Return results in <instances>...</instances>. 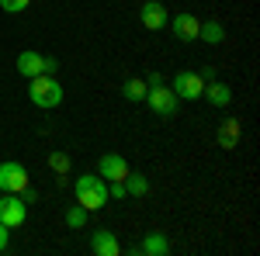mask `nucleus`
<instances>
[{
	"mask_svg": "<svg viewBox=\"0 0 260 256\" xmlns=\"http://www.w3.org/2000/svg\"><path fill=\"white\" fill-rule=\"evenodd\" d=\"M142 80H146V87H160V83H163L160 73H149V77H142Z\"/></svg>",
	"mask_w": 260,
	"mask_h": 256,
	"instance_id": "4be33fe9",
	"label": "nucleus"
},
{
	"mask_svg": "<svg viewBox=\"0 0 260 256\" xmlns=\"http://www.w3.org/2000/svg\"><path fill=\"white\" fill-rule=\"evenodd\" d=\"M39 73H45V56H42V52H31V49H24V52L18 56V77L31 80V77H39Z\"/></svg>",
	"mask_w": 260,
	"mask_h": 256,
	"instance_id": "9b49d317",
	"label": "nucleus"
},
{
	"mask_svg": "<svg viewBox=\"0 0 260 256\" xmlns=\"http://www.w3.org/2000/svg\"><path fill=\"white\" fill-rule=\"evenodd\" d=\"M73 194H77V204H83L87 211H101L108 204V180L101 173H80L73 180Z\"/></svg>",
	"mask_w": 260,
	"mask_h": 256,
	"instance_id": "f257e3e1",
	"label": "nucleus"
},
{
	"mask_svg": "<svg viewBox=\"0 0 260 256\" xmlns=\"http://www.w3.org/2000/svg\"><path fill=\"white\" fill-rule=\"evenodd\" d=\"M139 253H146V256H167V253H170V242H167L163 232H146Z\"/></svg>",
	"mask_w": 260,
	"mask_h": 256,
	"instance_id": "ddd939ff",
	"label": "nucleus"
},
{
	"mask_svg": "<svg viewBox=\"0 0 260 256\" xmlns=\"http://www.w3.org/2000/svg\"><path fill=\"white\" fill-rule=\"evenodd\" d=\"M87 218H90V211H87L83 204H70V208H66V225H70V229H83Z\"/></svg>",
	"mask_w": 260,
	"mask_h": 256,
	"instance_id": "a211bd4d",
	"label": "nucleus"
},
{
	"mask_svg": "<svg viewBox=\"0 0 260 256\" xmlns=\"http://www.w3.org/2000/svg\"><path fill=\"white\" fill-rule=\"evenodd\" d=\"M139 21H142L146 31H163L167 21H170V14H167V7H163L160 0H146L139 7Z\"/></svg>",
	"mask_w": 260,
	"mask_h": 256,
	"instance_id": "0eeeda50",
	"label": "nucleus"
},
{
	"mask_svg": "<svg viewBox=\"0 0 260 256\" xmlns=\"http://www.w3.org/2000/svg\"><path fill=\"white\" fill-rule=\"evenodd\" d=\"M198 39H201V42H208V45H219V42H225V28H222L219 21H201Z\"/></svg>",
	"mask_w": 260,
	"mask_h": 256,
	"instance_id": "4468645a",
	"label": "nucleus"
},
{
	"mask_svg": "<svg viewBox=\"0 0 260 256\" xmlns=\"http://www.w3.org/2000/svg\"><path fill=\"white\" fill-rule=\"evenodd\" d=\"M201 97L208 100L212 107H229V104H233V90H229V83L208 80V83H205V90H201Z\"/></svg>",
	"mask_w": 260,
	"mask_h": 256,
	"instance_id": "f8f14e48",
	"label": "nucleus"
},
{
	"mask_svg": "<svg viewBox=\"0 0 260 256\" xmlns=\"http://www.w3.org/2000/svg\"><path fill=\"white\" fill-rule=\"evenodd\" d=\"M28 4H31V0H0V11H7V14H21V11H28Z\"/></svg>",
	"mask_w": 260,
	"mask_h": 256,
	"instance_id": "aec40b11",
	"label": "nucleus"
},
{
	"mask_svg": "<svg viewBox=\"0 0 260 256\" xmlns=\"http://www.w3.org/2000/svg\"><path fill=\"white\" fill-rule=\"evenodd\" d=\"M7 242H11V229H7V225L0 222V253L7 249Z\"/></svg>",
	"mask_w": 260,
	"mask_h": 256,
	"instance_id": "412c9836",
	"label": "nucleus"
},
{
	"mask_svg": "<svg viewBox=\"0 0 260 256\" xmlns=\"http://www.w3.org/2000/svg\"><path fill=\"white\" fill-rule=\"evenodd\" d=\"M90 253H98V256H118L121 253L118 236H115L111 229H98V232H90Z\"/></svg>",
	"mask_w": 260,
	"mask_h": 256,
	"instance_id": "9d476101",
	"label": "nucleus"
},
{
	"mask_svg": "<svg viewBox=\"0 0 260 256\" xmlns=\"http://www.w3.org/2000/svg\"><path fill=\"white\" fill-rule=\"evenodd\" d=\"M125 191L132 197H146L149 194V180L142 177V173H132V170H128V173H125Z\"/></svg>",
	"mask_w": 260,
	"mask_h": 256,
	"instance_id": "dca6fc26",
	"label": "nucleus"
},
{
	"mask_svg": "<svg viewBox=\"0 0 260 256\" xmlns=\"http://www.w3.org/2000/svg\"><path fill=\"white\" fill-rule=\"evenodd\" d=\"M98 173L108 180V184H111V180H125V173H128V159L118 156V153H104L101 163H98Z\"/></svg>",
	"mask_w": 260,
	"mask_h": 256,
	"instance_id": "1a4fd4ad",
	"label": "nucleus"
},
{
	"mask_svg": "<svg viewBox=\"0 0 260 256\" xmlns=\"http://www.w3.org/2000/svg\"><path fill=\"white\" fill-rule=\"evenodd\" d=\"M167 28L174 31V39H180V42H194V39H198L201 21L194 18L191 11H180L177 18H170V21H167Z\"/></svg>",
	"mask_w": 260,
	"mask_h": 256,
	"instance_id": "6e6552de",
	"label": "nucleus"
},
{
	"mask_svg": "<svg viewBox=\"0 0 260 256\" xmlns=\"http://www.w3.org/2000/svg\"><path fill=\"white\" fill-rule=\"evenodd\" d=\"M24 218H28V204L21 201V194H7L4 191V197H0V222L7 229H18V225H24Z\"/></svg>",
	"mask_w": 260,
	"mask_h": 256,
	"instance_id": "39448f33",
	"label": "nucleus"
},
{
	"mask_svg": "<svg viewBox=\"0 0 260 256\" xmlns=\"http://www.w3.org/2000/svg\"><path fill=\"white\" fill-rule=\"evenodd\" d=\"M219 142L225 145V149L240 142V121H236V118H225V121H222V128H219Z\"/></svg>",
	"mask_w": 260,
	"mask_h": 256,
	"instance_id": "f3484780",
	"label": "nucleus"
},
{
	"mask_svg": "<svg viewBox=\"0 0 260 256\" xmlns=\"http://www.w3.org/2000/svg\"><path fill=\"white\" fill-rule=\"evenodd\" d=\"M56 69H59V62L52 59V56H45V73H56Z\"/></svg>",
	"mask_w": 260,
	"mask_h": 256,
	"instance_id": "5701e85b",
	"label": "nucleus"
},
{
	"mask_svg": "<svg viewBox=\"0 0 260 256\" xmlns=\"http://www.w3.org/2000/svg\"><path fill=\"white\" fill-rule=\"evenodd\" d=\"M205 83H208V80L201 77V73L180 69L177 77H174V87H170V90H174L177 97H184V100H198V97H201V90H205Z\"/></svg>",
	"mask_w": 260,
	"mask_h": 256,
	"instance_id": "423d86ee",
	"label": "nucleus"
},
{
	"mask_svg": "<svg viewBox=\"0 0 260 256\" xmlns=\"http://www.w3.org/2000/svg\"><path fill=\"white\" fill-rule=\"evenodd\" d=\"M142 104H149L160 118H174V115H177L180 97L170 90V87H163V83H160V87H149V90H146V100H142Z\"/></svg>",
	"mask_w": 260,
	"mask_h": 256,
	"instance_id": "7ed1b4c3",
	"label": "nucleus"
},
{
	"mask_svg": "<svg viewBox=\"0 0 260 256\" xmlns=\"http://www.w3.org/2000/svg\"><path fill=\"white\" fill-rule=\"evenodd\" d=\"M146 90H149V87H146V80H142V77H128V80H125V87H121V94L132 100V104H142V100H146Z\"/></svg>",
	"mask_w": 260,
	"mask_h": 256,
	"instance_id": "2eb2a0df",
	"label": "nucleus"
},
{
	"mask_svg": "<svg viewBox=\"0 0 260 256\" xmlns=\"http://www.w3.org/2000/svg\"><path fill=\"white\" fill-rule=\"evenodd\" d=\"M49 166L56 170V177H66V173H70V156H66V153H52V156H49Z\"/></svg>",
	"mask_w": 260,
	"mask_h": 256,
	"instance_id": "6ab92c4d",
	"label": "nucleus"
},
{
	"mask_svg": "<svg viewBox=\"0 0 260 256\" xmlns=\"http://www.w3.org/2000/svg\"><path fill=\"white\" fill-rule=\"evenodd\" d=\"M24 187H28V170L21 166L18 159L0 163V191H7V194H21Z\"/></svg>",
	"mask_w": 260,
	"mask_h": 256,
	"instance_id": "20e7f679",
	"label": "nucleus"
},
{
	"mask_svg": "<svg viewBox=\"0 0 260 256\" xmlns=\"http://www.w3.org/2000/svg\"><path fill=\"white\" fill-rule=\"evenodd\" d=\"M28 97H31L35 107L52 111V107L62 104V83L52 73H39V77H31V83H28Z\"/></svg>",
	"mask_w": 260,
	"mask_h": 256,
	"instance_id": "f03ea898",
	"label": "nucleus"
}]
</instances>
